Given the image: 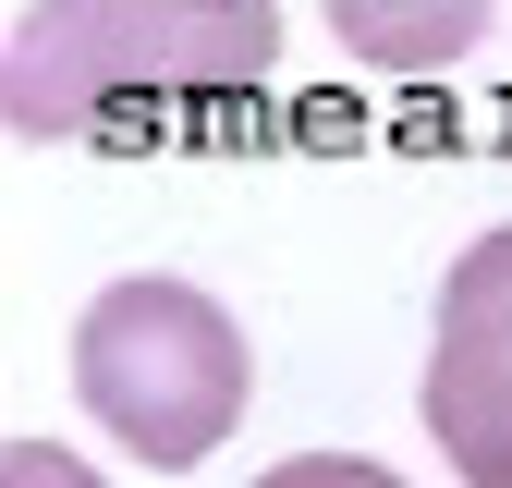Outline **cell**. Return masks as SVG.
Wrapping results in <instances>:
<instances>
[{"label": "cell", "mask_w": 512, "mask_h": 488, "mask_svg": "<svg viewBox=\"0 0 512 488\" xmlns=\"http://www.w3.org/2000/svg\"><path fill=\"white\" fill-rule=\"evenodd\" d=\"M281 61V0H25L0 49L13 135H86L110 110H220Z\"/></svg>", "instance_id": "cell-1"}, {"label": "cell", "mask_w": 512, "mask_h": 488, "mask_svg": "<svg viewBox=\"0 0 512 488\" xmlns=\"http://www.w3.org/2000/svg\"><path fill=\"white\" fill-rule=\"evenodd\" d=\"M74 391H86V415L122 452L183 476V464H208L232 440V415L256 391V354L220 318V293L171 281V269H135L74 318Z\"/></svg>", "instance_id": "cell-2"}, {"label": "cell", "mask_w": 512, "mask_h": 488, "mask_svg": "<svg viewBox=\"0 0 512 488\" xmlns=\"http://www.w3.org/2000/svg\"><path fill=\"white\" fill-rule=\"evenodd\" d=\"M427 427L464 488H512V220L476 232L439 281L427 330Z\"/></svg>", "instance_id": "cell-3"}, {"label": "cell", "mask_w": 512, "mask_h": 488, "mask_svg": "<svg viewBox=\"0 0 512 488\" xmlns=\"http://www.w3.org/2000/svg\"><path fill=\"white\" fill-rule=\"evenodd\" d=\"M317 13L366 74H439V61H464L488 37L500 0H317Z\"/></svg>", "instance_id": "cell-4"}, {"label": "cell", "mask_w": 512, "mask_h": 488, "mask_svg": "<svg viewBox=\"0 0 512 488\" xmlns=\"http://www.w3.org/2000/svg\"><path fill=\"white\" fill-rule=\"evenodd\" d=\"M256 488H403V476L366 464V452H293V464H269Z\"/></svg>", "instance_id": "cell-5"}, {"label": "cell", "mask_w": 512, "mask_h": 488, "mask_svg": "<svg viewBox=\"0 0 512 488\" xmlns=\"http://www.w3.org/2000/svg\"><path fill=\"white\" fill-rule=\"evenodd\" d=\"M0 488H110V476L74 464L61 440H13V452H0Z\"/></svg>", "instance_id": "cell-6"}]
</instances>
